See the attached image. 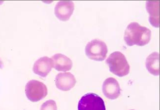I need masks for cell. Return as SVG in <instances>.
Segmentation results:
<instances>
[{"label": "cell", "instance_id": "52a82bcc", "mask_svg": "<svg viewBox=\"0 0 160 110\" xmlns=\"http://www.w3.org/2000/svg\"><path fill=\"white\" fill-rule=\"evenodd\" d=\"M102 92L104 96L109 99H116L121 94L118 82L113 77L107 78L102 85Z\"/></svg>", "mask_w": 160, "mask_h": 110}, {"label": "cell", "instance_id": "30bf717a", "mask_svg": "<svg viewBox=\"0 0 160 110\" xmlns=\"http://www.w3.org/2000/svg\"><path fill=\"white\" fill-rule=\"evenodd\" d=\"M51 59L53 62V68L57 71H68L72 68V61L64 54L61 53L55 54L51 57Z\"/></svg>", "mask_w": 160, "mask_h": 110}, {"label": "cell", "instance_id": "ba28073f", "mask_svg": "<svg viewBox=\"0 0 160 110\" xmlns=\"http://www.w3.org/2000/svg\"><path fill=\"white\" fill-rule=\"evenodd\" d=\"M76 82V78L71 72L59 73L55 78L56 87L63 91H70L74 87Z\"/></svg>", "mask_w": 160, "mask_h": 110}, {"label": "cell", "instance_id": "7c38bea8", "mask_svg": "<svg viewBox=\"0 0 160 110\" xmlns=\"http://www.w3.org/2000/svg\"><path fill=\"white\" fill-rule=\"evenodd\" d=\"M160 55L157 52H154L148 56L146 60L147 70L153 76L160 75Z\"/></svg>", "mask_w": 160, "mask_h": 110}, {"label": "cell", "instance_id": "4fadbf2b", "mask_svg": "<svg viewBox=\"0 0 160 110\" xmlns=\"http://www.w3.org/2000/svg\"><path fill=\"white\" fill-rule=\"evenodd\" d=\"M41 110H57L56 102L53 100H49L41 106Z\"/></svg>", "mask_w": 160, "mask_h": 110}, {"label": "cell", "instance_id": "8992f818", "mask_svg": "<svg viewBox=\"0 0 160 110\" xmlns=\"http://www.w3.org/2000/svg\"><path fill=\"white\" fill-rule=\"evenodd\" d=\"M74 9V3L72 1H60L55 7V15L61 21H67L72 15Z\"/></svg>", "mask_w": 160, "mask_h": 110}, {"label": "cell", "instance_id": "9c48e42d", "mask_svg": "<svg viewBox=\"0 0 160 110\" xmlns=\"http://www.w3.org/2000/svg\"><path fill=\"white\" fill-rule=\"evenodd\" d=\"M53 68V62L51 58L47 56L40 58L36 61L33 66L34 73L41 77H47Z\"/></svg>", "mask_w": 160, "mask_h": 110}, {"label": "cell", "instance_id": "7a4b0ae2", "mask_svg": "<svg viewBox=\"0 0 160 110\" xmlns=\"http://www.w3.org/2000/svg\"><path fill=\"white\" fill-rule=\"evenodd\" d=\"M110 72L119 77H123L130 72V65L126 58L120 52L112 53L106 60Z\"/></svg>", "mask_w": 160, "mask_h": 110}, {"label": "cell", "instance_id": "5b68a950", "mask_svg": "<svg viewBox=\"0 0 160 110\" xmlns=\"http://www.w3.org/2000/svg\"><path fill=\"white\" fill-rule=\"evenodd\" d=\"M78 110H106L104 101L94 93H88L78 102Z\"/></svg>", "mask_w": 160, "mask_h": 110}, {"label": "cell", "instance_id": "3957f363", "mask_svg": "<svg viewBox=\"0 0 160 110\" xmlns=\"http://www.w3.org/2000/svg\"><path fill=\"white\" fill-rule=\"evenodd\" d=\"M108 52L107 45L102 41L94 39L88 43L85 47V53L89 58L95 61H103Z\"/></svg>", "mask_w": 160, "mask_h": 110}, {"label": "cell", "instance_id": "9a60e30c", "mask_svg": "<svg viewBox=\"0 0 160 110\" xmlns=\"http://www.w3.org/2000/svg\"></svg>", "mask_w": 160, "mask_h": 110}, {"label": "cell", "instance_id": "5bb4252c", "mask_svg": "<svg viewBox=\"0 0 160 110\" xmlns=\"http://www.w3.org/2000/svg\"><path fill=\"white\" fill-rule=\"evenodd\" d=\"M3 68V63H2V61L0 59V68L2 69Z\"/></svg>", "mask_w": 160, "mask_h": 110}, {"label": "cell", "instance_id": "8fae6325", "mask_svg": "<svg viewBox=\"0 0 160 110\" xmlns=\"http://www.w3.org/2000/svg\"><path fill=\"white\" fill-rule=\"evenodd\" d=\"M146 10L149 14V21L152 26H160V1L146 2Z\"/></svg>", "mask_w": 160, "mask_h": 110}, {"label": "cell", "instance_id": "277c9868", "mask_svg": "<svg viewBox=\"0 0 160 110\" xmlns=\"http://www.w3.org/2000/svg\"><path fill=\"white\" fill-rule=\"evenodd\" d=\"M25 93L29 100L37 102L46 97L48 93V88L43 83L32 80L26 85Z\"/></svg>", "mask_w": 160, "mask_h": 110}, {"label": "cell", "instance_id": "6da1fadb", "mask_svg": "<svg viewBox=\"0 0 160 110\" xmlns=\"http://www.w3.org/2000/svg\"><path fill=\"white\" fill-rule=\"evenodd\" d=\"M151 37V30L137 22H132L125 31L124 40L129 46H144L149 43Z\"/></svg>", "mask_w": 160, "mask_h": 110}]
</instances>
